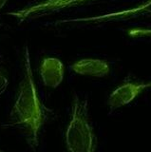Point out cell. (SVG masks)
<instances>
[{
	"label": "cell",
	"mask_w": 151,
	"mask_h": 152,
	"mask_svg": "<svg viewBox=\"0 0 151 152\" xmlns=\"http://www.w3.org/2000/svg\"><path fill=\"white\" fill-rule=\"evenodd\" d=\"M53 114V109L46 107L39 98L31 69L30 50L25 47L23 78L8 119L0 126L6 129L15 128L20 131L29 146L36 151L39 146L40 131Z\"/></svg>",
	"instance_id": "obj_1"
},
{
	"label": "cell",
	"mask_w": 151,
	"mask_h": 152,
	"mask_svg": "<svg viewBox=\"0 0 151 152\" xmlns=\"http://www.w3.org/2000/svg\"><path fill=\"white\" fill-rule=\"evenodd\" d=\"M68 152H95L96 136L89 118L88 101L74 94L71 114L66 130Z\"/></svg>",
	"instance_id": "obj_2"
},
{
	"label": "cell",
	"mask_w": 151,
	"mask_h": 152,
	"mask_svg": "<svg viewBox=\"0 0 151 152\" xmlns=\"http://www.w3.org/2000/svg\"><path fill=\"white\" fill-rule=\"evenodd\" d=\"M87 1L90 0H39L22 9L9 12L7 14L15 17L19 23H23L50 15Z\"/></svg>",
	"instance_id": "obj_3"
},
{
	"label": "cell",
	"mask_w": 151,
	"mask_h": 152,
	"mask_svg": "<svg viewBox=\"0 0 151 152\" xmlns=\"http://www.w3.org/2000/svg\"><path fill=\"white\" fill-rule=\"evenodd\" d=\"M151 15V0H148L143 4L139 5L135 8L121 12H115L101 15H95L90 17L83 18H74V19H66L60 20L57 23H91V24H100L107 23L110 21H119V20H128V19L138 18L142 16H150Z\"/></svg>",
	"instance_id": "obj_4"
},
{
	"label": "cell",
	"mask_w": 151,
	"mask_h": 152,
	"mask_svg": "<svg viewBox=\"0 0 151 152\" xmlns=\"http://www.w3.org/2000/svg\"><path fill=\"white\" fill-rule=\"evenodd\" d=\"M149 88H151V82L135 83L126 81L113 90L108 97L107 104L109 107L110 111L129 104L144 89Z\"/></svg>",
	"instance_id": "obj_5"
},
{
	"label": "cell",
	"mask_w": 151,
	"mask_h": 152,
	"mask_svg": "<svg viewBox=\"0 0 151 152\" xmlns=\"http://www.w3.org/2000/svg\"><path fill=\"white\" fill-rule=\"evenodd\" d=\"M39 74L43 84L48 88H56L62 83L65 74L64 64L55 57H47L42 61Z\"/></svg>",
	"instance_id": "obj_6"
},
{
	"label": "cell",
	"mask_w": 151,
	"mask_h": 152,
	"mask_svg": "<svg viewBox=\"0 0 151 152\" xmlns=\"http://www.w3.org/2000/svg\"><path fill=\"white\" fill-rule=\"evenodd\" d=\"M70 69L77 74L93 77H104L109 73L110 70L107 62L93 58L79 60L70 66Z\"/></svg>",
	"instance_id": "obj_7"
},
{
	"label": "cell",
	"mask_w": 151,
	"mask_h": 152,
	"mask_svg": "<svg viewBox=\"0 0 151 152\" xmlns=\"http://www.w3.org/2000/svg\"><path fill=\"white\" fill-rule=\"evenodd\" d=\"M128 35L134 38H144L151 40V28H135L128 31Z\"/></svg>",
	"instance_id": "obj_8"
},
{
	"label": "cell",
	"mask_w": 151,
	"mask_h": 152,
	"mask_svg": "<svg viewBox=\"0 0 151 152\" xmlns=\"http://www.w3.org/2000/svg\"><path fill=\"white\" fill-rule=\"evenodd\" d=\"M8 87H9V80L6 77V75L2 72V70L0 69V96L5 93Z\"/></svg>",
	"instance_id": "obj_9"
},
{
	"label": "cell",
	"mask_w": 151,
	"mask_h": 152,
	"mask_svg": "<svg viewBox=\"0 0 151 152\" xmlns=\"http://www.w3.org/2000/svg\"><path fill=\"white\" fill-rule=\"evenodd\" d=\"M9 0H0V12H1V10L4 8V6L8 3Z\"/></svg>",
	"instance_id": "obj_10"
},
{
	"label": "cell",
	"mask_w": 151,
	"mask_h": 152,
	"mask_svg": "<svg viewBox=\"0 0 151 152\" xmlns=\"http://www.w3.org/2000/svg\"><path fill=\"white\" fill-rule=\"evenodd\" d=\"M0 152H5V151H3V150H0Z\"/></svg>",
	"instance_id": "obj_11"
}]
</instances>
